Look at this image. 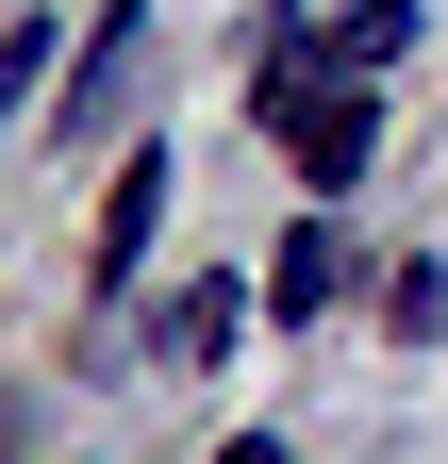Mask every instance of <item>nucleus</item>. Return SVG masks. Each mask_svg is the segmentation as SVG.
<instances>
[{
  "instance_id": "f257e3e1",
  "label": "nucleus",
  "mask_w": 448,
  "mask_h": 464,
  "mask_svg": "<svg viewBox=\"0 0 448 464\" xmlns=\"http://www.w3.org/2000/svg\"><path fill=\"white\" fill-rule=\"evenodd\" d=\"M283 150H299V183H365V150H382V83L299 67V83H283Z\"/></svg>"
},
{
  "instance_id": "f03ea898",
  "label": "nucleus",
  "mask_w": 448,
  "mask_h": 464,
  "mask_svg": "<svg viewBox=\"0 0 448 464\" xmlns=\"http://www.w3.org/2000/svg\"><path fill=\"white\" fill-rule=\"evenodd\" d=\"M117 100H133V0L83 34V67H67V100H50L34 133H50V150H83V133H117Z\"/></svg>"
},
{
  "instance_id": "7ed1b4c3",
  "label": "nucleus",
  "mask_w": 448,
  "mask_h": 464,
  "mask_svg": "<svg viewBox=\"0 0 448 464\" xmlns=\"http://www.w3.org/2000/svg\"><path fill=\"white\" fill-rule=\"evenodd\" d=\"M266 299H283V315H332V299H349V232L299 216V232H283V266H266Z\"/></svg>"
},
{
  "instance_id": "20e7f679",
  "label": "nucleus",
  "mask_w": 448,
  "mask_h": 464,
  "mask_svg": "<svg viewBox=\"0 0 448 464\" xmlns=\"http://www.w3.org/2000/svg\"><path fill=\"white\" fill-rule=\"evenodd\" d=\"M399 50H415V0H349V17L316 34V67H349V83H382Z\"/></svg>"
},
{
  "instance_id": "39448f33",
  "label": "nucleus",
  "mask_w": 448,
  "mask_h": 464,
  "mask_svg": "<svg viewBox=\"0 0 448 464\" xmlns=\"http://www.w3.org/2000/svg\"><path fill=\"white\" fill-rule=\"evenodd\" d=\"M233 315H249L233 282H183V299H166V365H216V348H233Z\"/></svg>"
},
{
  "instance_id": "423d86ee",
  "label": "nucleus",
  "mask_w": 448,
  "mask_h": 464,
  "mask_svg": "<svg viewBox=\"0 0 448 464\" xmlns=\"http://www.w3.org/2000/svg\"><path fill=\"white\" fill-rule=\"evenodd\" d=\"M150 216H166V166L133 150V166H117V199H100V266H133V249H150Z\"/></svg>"
},
{
  "instance_id": "0eeeda50",
  "label": "nucleus",
  "mask_w": 448,
  "mask_h": 464,
  "mask_svg": "<svg viewBox=\"0 0 448 464\" xmlns=\"http://www.w3.org/2000/svg\"><path fill=\"white\" fill-rule=\"evenodd\" d=\"M216 464H283V431H233V448H216Z\"/></svg>"
}]
</instances>
